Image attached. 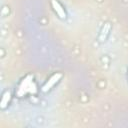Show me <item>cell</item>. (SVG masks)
I'll return each instance as SVG.
<instances>
[{"instance_id": "cell-1", "label": "cell", "mask_w": 128, "mask_h": 128, "mask_svg": "<svg viewBox=\"0 0 128 128\" xmlns=\"http://www.w3.org/2000/svg\"><path fill=\"white\" fill-rule=\"evenodd\" d=\"M61 77H62V74H61V73H56V74H54V75L47 81V83L42 87V91H43V92H46V91L50 90V89L54 86V84H56V83L60 80Z\"/></svg>"}, {"instance_id": "cell-2", "label": "cell", "mask_w": 128, "mask_h": 128, "mask_svg": "<svg viewBox=\"0 0 128 128\" xmlns=\"http://www.w3.org/2000/svg\"><path fill=\"white\" fill-rule=\"evenodd\" d=\"M51 4H52V7H53L54 11L58 14V16H59L60 18H62V19L66 18V13H65L64 9L62 8V6H61L56 0H52V1H51Z\"/></svg>"}, {"instance_id": "cell-3", "label": "cell", "mask_w": 128, "mask_h": 128, "mask_svg": "<svg viewBox=\"0 0 128 128\" xmlns=\"http://www.w3.org/2000/svg\"><path fill=\"white\" fill-rule=\"evenodd\" d=\"M9 99H10V93L9 92H5V94L3 95L2 100H1V107L2 108H5L6 107V105L9 102Z\"/></svg>"}, {"instance_id": "cell-4", "label": "cell", "mask_w": 128, "mask_h": 128, "mask_svg": "<svg viewBox=\"0 0 128 128\" xmlns=\"http://www.w3.org/2000/svg\"><path fill=\"white\" fill-rule=\"evenodd\" d=\"M109 29H110V25H109V23H106V25L104 26V28H103V30H102V33H101V35H100V41H103V40L105 39L106 34L108 33Z\"/></svg>"}]
</instances>
